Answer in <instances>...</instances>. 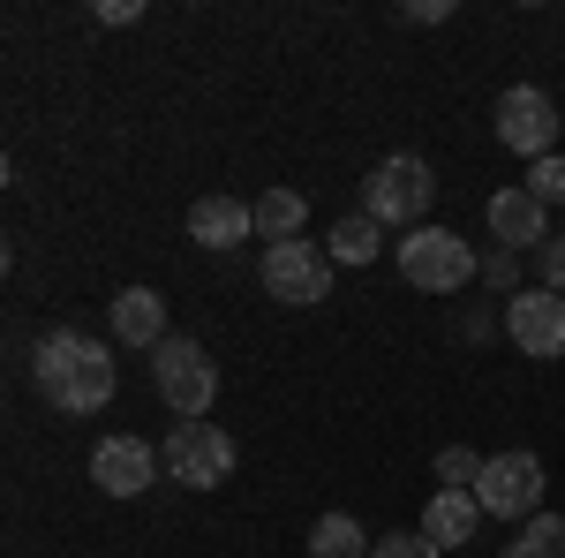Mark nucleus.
Masks as SVG:
<instances>
[{
    "instance_id": "obj_1",
    "label": "nucleus",
    "mask_w": 565,
    "mask_h": 558,
    "mask_svg": "<svg viewBox=\"0 0 565 558\" xmlns=\"http://www.w3.org/2000/svg\"><path fill=\"white\" fill-rule=\"evenodd\" d=\"M31 378L39 392L61 408V415H98L106 400H114V355L90 340V333H45L39 355H31Z\"/></svg>"
},
{
    "instance_id": "obj_2",
    "label": "nucleus",
    "mask_w": 565,
    "mask_h": 558,
    "mask_svg": "<svg viewBox=\"0 0 565 558\" xmlns=\"http://www.w3.org/2000/svg\"><path fill=\"white\" fill-rule=\"evenodd\" d=\"M437 197V173L430 159H415V151H399V159H377L370 167V181H362V212L377 219V227H423V212H430Z\"/></svg>"
},
{
    "instance_id": "obj_3",
    "label": "nucleus",
    "mask_w": 565,
    "mask_h": 558,
    "mask_svg": "<svg viewBox=\"0 0 565 558\" xmlns=\"http://www.w3.org/2000/svg\"><path fill=\"white\" fill-rule=\"evenodd\" d=\"M392 257H399V280L423 287V295H460V287L482 272L476 250H468V234H452V227H415Z\"/></svg>"
},
{
    "instance_id": "obj_4",
    "label": "nucleus",
    "mask_w": 565,
    "mask_h": 558,
    "mask_svg": "<svg viewBox=\"0 0 565 558\" xmlns=\"http://www.w3.org/2000/svg\"><path fill=\"white\" fill-rule=\"evenodd\" d=\"M151 386H159V400L174 408L181 423H204L212 400H218V370H212V355H204L196 340L167 333V340L151 347Z\"/></svg>"
},
{
    "instance_id": "obj_5",
    "label": "nucleus",
    "mask_w": 565,
    "mask_h": 558,
    "mask_svg": "<svg viewBox=\"0 0 565 558\" xmlns=\"http://www.w3.org/2000/svg\"><path fill=\"white\" fill-rule=\"evenodd\" d=\"M234 438L218 423H174L167 430V475H174L181 491H218L226 475H234Z\"/></svg>"
},
{
    "instance_id": "obj_6",
    "label": "nucleus",
    "mask_w": 565,
    "mask_h": 558,
    "mask_svg": "<svg viewBox=\"0 0 565 558\" xmlns=\"http://www.w3.org/2000/svg\"><path fill=\"white\" fill-rule=\"evenodd\" d=\"M257 280H264V295H271V302L309 309V302L332 295V250H317V242H279V250H264Z\"/></svg>"
},
{
    "instance_id": "obj_7",
    "label": "nucleus",
    "mask_w": 565,
    "mask_h": 558,
    "mask_svg": "<svg viewBox=\"0 0 565 558\" xmlns=\"http://www.w3.org/2000/svg\"><path fill=\"white\" fill-rule=\"evenodd\" d=\"M558 129H565V122H558V98H551V91L513 84L505 98H498V144H505V151H521L527 167L558 151Z\"/></svg>"
},
{
    "instance_id": "obj_8",
    "label": "nucleus",
    "mask_w": 565,
    "mask_h": 558,
    "mask_svg": "<svg viewBox=\"0 0 565 558\" xmlns=\"http://www.w3.org/2000/svg\"><path fill=\"white\" fill-rule=\"evenodd\" d=\"M543 483H551V475H543L535 453H490V461H482L476 498H482V514H498V520H535Z\"/></svg>"
},
{
    "instance_id": "obj_9",
    "label": "nucleus",
    "mask_w": 565,
    "mask_h": 558,
    "mask_svg": "<svg viewBox=\"0 0 565 558\" xmlns=\"http://www.w3.org/2000/svg\"><path fill=\"white\" fill-rule=\"evenodd\" d=\"M505 333H513V347L527 362H558L565 355V295H551V287L505 295Z\"/></svg>"
},
{
    "instance_id": "obj_10",
    "label": "nucleus",
    "mask_w": 565,
    "mask_h": 558,
    "mask_svg": "<svg viewBox=\"0 0 565 558\" xmlns=\"http://www.w3.org/2000/svg\"><path fill=\"white\" fill-rule=\"evenodd\" d=\"M90 483H98L106 498H136V491L159 483V453H151L143 438H106V445L90 453Z\"/></svg>"
},
{
    "instance_id": "obj_11",
    "label": "nucleus",
    "mask_w": 565,
    "mask_h": 558,
    "mask_svg": "<svg viewBox=\"0 0 565 558\" xmlns=\"http://www.w3.org/2000/svg\"><path fill=\"white\" fill-rule=\"evenodd\" d=\"M490 234L521 257V250H543L551 242V204L535 197V189H498L490 197Z\"/></svg>"
},
{
    "instance_id": "obj_12",
    "label": "nucleus",
    "mask_w": 565,
    "mask_h": 558,
    "mask_svg": "<svg viewBox=\"0 0 565 558\" xmlns=\"http://www.w3.org/2000/svg\"><path fill=\"white\" fill-rule=\"evenodd\" d=\"M249 234H257V204H242V197H196L189 204V242H204V250H234Z\"/></svg>"
},
{
    "instance_id": "obj_13",
    "label": "nucleus",
    "mask_w": 565,
    "mask_h": 558,
    "mask_svg": "<svg viewBox=\"0 0 565 558\" xmlns=\"http://www.w3.org/2000/svg\"><path fill=\"white\" fill-rule=\"evenodd\" d=\"M476 528H482V498H476V491H437L430 506H423V536H430L437 551L476 544Z\"/></svg>"
},
{
    "instance_id": "obj_14",
    "label": "nucleus",
    "mask_w": 565,
    "mask_h": 558,
    "mask_svg": "<svg viewBox=\"0 0 565 558\" xmlns=\"http://www.w3.org/2000/svg\"><path fill=\"white\" fill-rule=\"evenodd\" d=\"M114 340L121 347H159L167 340V295L121 287V295H114Z\"/></svg>"
},
{
    "instance_id": "obj_15",
    "label": "nucleus",
    "mask_w": 565,
    "mask_h": 558,
    "mask_svg": "<svg viewBox=\"0 0 565 558\" xmlns=\"http://www.w3.org/2000/svg\"><path fill=\"white\" fill-rule=\"evenodd\" d=\"M302 219H309V204H302V189H264L257 197V242L264 250H279V242H302Z\"/></svg>"
},
{
    "instance_id": "obj_16",
    "label": "nucleus",
    "mask_w": 565,
    "mask_h": 558,
    "mask_svg": "<svg viewBox=\"0 0 565 558\" xmlns=\"http://www.w3.org/2000/svg\"><path fill=\"white\" fill-rule=\"evenodd\" d=\"M324 242H332V264H370V257H385V227H377L370 212L340 219V227H332Z\"/></svg>"
},
{
    "instance_id": "obj_17",
    "label": "nucleus",
    "mask_w": 565,
    "mask_h": 558,
    "mask_svg": "<svg viewBox=\"0 0 565 558\" xmlns=\"http://www.w3.org/2000/svg\"><path fill=\"white\" fill-rule=\"evenodd\" d=\"M309 558H370V536L354 514H324L309 528Z\"/></svg>"
},
{
    "instance_id": "obj_18",
    "label": "nucleus",
    "mask_w": 565,
    "mask_h": 558,
    "mask_svg": "<svg viewBox=\"0 0 565 558\" xmlns=\"http://www.w3.org/2000/svg\"><path fill=\"white\" fill-rule=\"evenodd\" d=\"M505 558H565V514H535V520H521V536L505 544Z\"/></svg>"
},
{
    "instance_id": "obj_19",
    "label": "nucleus",
    "mask_w": 565,
    "mask_h": 558,
    "mask_svg": "<svg viewBox=\"0 0 565 558\" xmlns=\"http://www.w3.org/2000/svg\"><path fill=\"white\" fill-rule=\"evenodd\" d=\"M437 475H445V491H476V483H482V453L445 445V453H437Z\"/></svg>"
},
{
    "instance_id": "obj_20",
    "label": "nucleus",
    "mask_w": 565,
    "mask_h": 558,
    "mask_svg": "<svg viewBox=\"0 0 565 558\" xmlns=\"http://www.w3.org/2000/svg\"><path fill=\"white\" fill-rule=\"evenodd\" d=\"M370 558H445V551H437L423 528H399V536H377V544H370Z\"/></svg>"
},
{
    "instance_id": "obj_21",
    "label": "nucleus",
    "mask_w": 565,
    "mask_h": 558,
    "mask_svg": "<svg viewBox=\"0 0 565 558\" xmlns=\"http://www.w3.org/2000/svg\"><path fill=\"white\" fill-rule=\"evenodd\" d=\"M527 189H535V197H543V204H565V159H558V151H551V159H535V167H527Z\"/></svg>"
},
{
    "instance_id": "obj_22",
    "label": "nucleus",
    "mask_w": 565,
    "mask_h": 558,
    "mask_svg": "<svg viewBox=\"0 0 565 558\" xmlns=\"http://www.w3.org/2000/svg\"><path fill=\"white\" fill-rule=\"evenodd\" d=\"M535 257H543V287H551V295H565V234H551Z\"/></svg>"
},
{
    "instance_id": "obj_23",
    "label": "nucleus",
    "mask_w": 565,
    "mask_h": 558,
    "mask_svg": "<svg viewBox=\"0 0 565 558\" xmlns=\"http://www.w3.org/2000/svg\"><path fill=\"white\" fill-rule=\"evenodd\" d=\"M399 15H407V23H445V15H452V0H407Z\"/></svg>"
},
{
    "instance_id": "obj_24",
    "label": "nucleus",
    "mask_w": 565,
    "mask_h": 558,
    "mask_svg": "<svg viewBox=\"0 0 565 558\" xmlns=\"http://www.w3.org/2000/svg\"><path fill=\"white\" fill-rule=\"evenodd\" d=\"M513 272H521V257H513V250H498V257L482 264V280H498V287H513ZM513 295H521V287H513Z\"/></svg>"
},
{
    "instance_id": "obj_25",
    "label": "nucleus",
    "mask_w": 565,
    "mask_h": 558,
    "mask_svg": "<svg viewBox=\"0 0 565 558\" xmlns=\"http://www.w3.org/2000/svg\"><path fill=\"white\" fill-rule=\"evenodd\" d=\"M136 15H143L136 0H98V23H136Z\"/></svg>"
}]
</instances>
